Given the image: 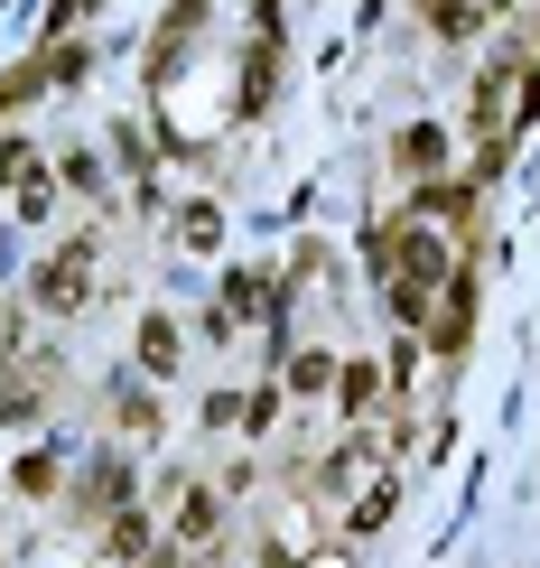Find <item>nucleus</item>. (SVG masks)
Returning <instances> with one entry per match:
<instances>
[{
	"label": "nucleus",
	"mask_w": 540,
	"mask_h": 568,
	"mask_svg": "<svg viewBox=\"0 0 540 568\" xmlns=\"http://www.w3.org/2000/svg\"><path fill=\"white\" fill-rule=\"evenodd\" d=\"M522 93H531V57H503L495 75H485V93H476V131L503 140L512 122H522Z\"/></svg>",
	"instance_id": "f257e3e1"
},
{
	"label": "nucleus",
	"mask_w": 540,
	"mask_h": 568,
	"mask_svg": "<svg viewBox=\"0 0 540 568\" xmlns=\"http://www.w3.org/2000/svg\"><path fill=\"white\" fill-rule=\"evenodd\" d=\"M84 280H93V243H65L57 262L38 271V298L47 307H84Z\"/></svg>",
	"instance_id": "f03ea898"
},
{
	"label": "nucleus",
	"mask_w": 540,
	"mask_h": 568,
	"mask_svg": "<svg viewBox=\"0 0 540 568\" xmlns=\"http://www.w3.org/2000/svg\"><path fill=\"white\" fill-rule=\"evenodd\" d=\"M140 364H150V373H177V326H169V317L140 326Z\"/></svg>",
	"instance_id": "7ed1b4c3"
},
{
	"label": "nucleus",
	"mask_w": 540,
	"mask_h": 568,
	"mask_svg": "<svg viewBox=\"0 0 540 568\" xmlns=\"http://www.w3.org/2000/svg\"><path fill=\"white\" fill-rule=\"evenodd\" d=\"M262 307H271V280H243V271L224 280V317H262Z\"/></svg>",
	"instance_id": "20e7f679"
},
{
	"label": "nucleus",
	"mask_w": 540,
	"mask_h": 568,
	"mask_svg": "<svg viewBox=\"0 0 540 568\" xmlns=\"http://www.w3.org/2000/svg\"><path fill=\"white\" fill-rule=\"evenodd\" d=\"M177 531H186V540H215V494H186V504H177Z\"/></svg>",
	"instance_id": "39448f33"
},
{
	"label": "nucleus",
	"mask_w": 540,
	"mask_h": 568,
	"mask_svg": "<svg viewBox=\"0 0 540 568\" xmlns=\"http://www.w3.org/2000/svg\"><path fill=\"white\" fill-rule=\"evenodd\" d=\"M438 150H448V131H410V140H401L410 169H438Z\"/></svg>",
	"instance_id": "423d86ee"
}]
</instances>
